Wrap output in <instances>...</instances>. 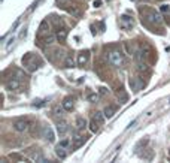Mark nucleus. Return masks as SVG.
<instances>
[{"label":"nucleus","mask_w":170,"mask_h":163,"mask_svg":"<svg viewBox=\"0 0 170 163\" xmlns=\"http://www.w3.org/2000/svg\"><path fill=\"white\" fill-rule=\"evenodd\" d=\"M14 129L17 130V132H27L28 129H30V123L27 121V120H15L14 121Z\"/></svg>","instance_id":"7ed1b4c3"},{"label":"nucleus","mask_w":170,"mask_h":163,"mask_svg":"<svg viewBox=\"0 0 170 163\" xmlns=\"http://www.w3.org/2000/svg\"><path fill=\"white\" fill-rule=\"evenodd\" d=\"M75 66V60H73V55H67L66 60H64V68H73Z\"/></svg>","instance_id":"dca6fc26"},{"label":"nucleus","mask_w":170,"mask_h":163,"mask_svg":"<svg viewBox=\"0 0 170 163\" xmlns=\"http://www.w3.org/2000/svg\"><path fill=\"white\" fill-rule=\"evenodd\" d=\"M161 11H164V12H166V11L170 12V6H169V5H163V6H161Z\"/></svg>","instance_id":"a878e982"},{"label":"nucleus","mask_w":170,"mask_h":163,"mask_svg":"<svg viewBox=\"0 0 170 163\" xmlns=\"http://www.w3.org/2000/svg\"><path fill=\"white\" fill-rule=\"evenodd\" d=\"M54 39H57V38H54V36H49V38H46V39H45V43H46V45H49V43H52V42H54Z\"/></svg>","instance_id":"4be33fe9"},{"label":"nucleus","mask_w":170,"mask_h":163,"mask_svg":"<svg viewBox=\"0 0 170 163\" xmlns=\"http://www.w3.org/2000/svg\"><path fill=\"white\" fill-rule=\"evenodd\" d=\"M67 130H69L67 121H58V123H57V132H58V135H60V136L66 135V133H67Z\"/></svg>","instance_id":"39448f33"},{"label":"nucleus","mask_w":170,"mask_h":163,"mask_svg":"<svg viewBox=\"0 0 170 163\" xmlns=\"http://www.w3.org/2000/svg\"><path fill=\"white\" fill-rule=\"evenodd\" d=\"M63 109H64V108H55V115H61Z\"/></svg>","instance_id":"393cba45"},{"label":"nucleus","mask_w":170,"mask_h":163,"mask_svg":"<svg viewBox=\"0 0 170 163\" xmlns=\"http://www.w3.org/2000/svg\"><path fill=\"white\" fill-rule=\"evenodd\" d=\"M20 85H21V82L18 81V79H9V81L6 82V90H17V89H20Z\"/></svg>","instance_id":"0eeeda50"},{"label":"nucleus","mask_w":170,"mask_h":163,"mask_svg":"<svg viewBox=\"0 0 170 163\" xmlns=\"http://www.w3.org/2000/svg\"><path fill=\"white\" fill-rule=\"evenodd\" d=\"M55 38H57V41L64 42L66 41V38H67V30H64V28H58V30H57V34H55Z\"/></svg>","instance_id":"9d476101"},{"label":"nucleus","mask_w":170,"mask_h":163,"mask_svg":"<svg viewBox=\"0 0 170 163\" xmlns=\"http://www.w3.org/2000/svg\"><path fill=\"white\" fill-rule=\"evenodd\" d=\"M109 63L115 68H121L124 63V55L121 51H112L109 54Z\"/></svg>","instance_id":"f257e3e1"},{"label":"nucleus","mask_w":170,"mask_h":163,"mask_svg":"<svg viewBox=\"0 0 170 163\" xmlns=\"http://www.w3.org/2000/svg\"><path fill=\"white\" fill-rule=\"evenodd\" d=\"M130 87L134 90V91L139 90V85H137V82H136V78H131V79H130Z\"/></svg>","instance_id":"412c9836"},{"label":"nucleus","mask_w":170,"mask_h":163,"mask_svg":"<svg viewBox=\"0 0 170 163\" xmlns=\"http://www.w3.org/2000/svg\"><path fill=\"white\" fill-rule=\"evenodd\" d=\"M87 126H88V123H87V120L84 117H78L76 118V129L78 130H85Z\"/></svg>","instance_id":"6e6552de"},{"label":"nucleus","mask_w":170,"mask_h":163,"mask_svg":"<svg viewBox=\"0 0 170 163\" xmlns=\"http://www.w3.org/2000/svg\"><path fill=\"white\" fill-rule=\"evenodd\" d=\"M55 153H57V156L60 157V159H66V156H67V153L64 151V147H57V150H55Z\"/></svg>","instance_id":"a211bd4d"},{"label":"nucleus","mask_w":170,"mask_h":163,"mask_svg":"<svg viewBox=\"0 0 170 163\" xmlns=\"http://www.w3.org/2000/svg\"><path fill=\"white\" fill-rule=\"evenodd\" d=\"M88 126H90V130H91L93 133H95V132H99V126H100V123L97 121L95 118H93V120L90 121Z\"/></svg>","instance_id":"2eb2a0df"},{"label":"nucleus","mask_w":170,"mask_h":163,"mask_svg":"<svg viewBox=\"0 0 170 163\" xmlns=\"http://www.w3.org/2000/svg\"><path fill=\"white\" fill-rule=\"evenodd\" d=\"M145 18L149 21V23H152V24H157V26H160V24L163 23L161 15L157 14L155 11H152V9H146V11H145Z\"/></svg>","instance_id":"f03ea898"},{"label":"nucleus","mask_w":170,"mask_h":163,"mask_svg":"<svg viewBox=\"0 0 170 163\" xmlns=\"http://www.w3.org/2000/svg\"><path fill=\"white\" fill-rule=\"evenodd\" d=\"M116 112V106H112V105H109L104 108V115L106 118H110V117H114V114Z\"/></svg>","instance_id":"ddd939ff"},{"label":"nucleus","mask_w":170,"mask_h":163,"mask_svg":"<svg viewBox=\"0 0 170 163\" xmlns=\"http://www.w3.org/2000/svg\"><path fill=\"white\" fill-rule=\"evenodd\" d=\"M69 139H63L61 142H60V147H69Z\"/></svg>","instance_id":"b1692460"},{"label":"nucleus","mask_w":170,"mask_h":163,"mask_svg":"<svg viewBox=\"0 0 170 163\" xmlns=\"http://www.w3.org/2000/svg\"><path fill=\"white\" fill-rule=\"evenodd\" d=\"M88 99H90V100H97V94H91V96H88Z\"/></svg>","instance_id":"bb28decb"},{"label":"nucleus","mask_w":170,"mask_h":163,"mask_svg":"<svg viewBox=\"0 0 170 163\" xmlns=\"http://www.w3.org/2000/svg\"><path fill=\"white\" fill-rule=\"evenodd\" d=\"M63 108L66 109V111H72L73 109V100L70 97H66L64 102H63Z\"/></svg>","instance_id":"4468645a"},{"label":"nucleus","mask_w":170,"mask_h":163,"mask_svg":"<svg viewBox=\"0 0 170 163\" xmlns=\"http://www.w3.org/2000/svg\"><path fill=\"white\" fill-rule=\"evenodd\" d=\"M119 26H121V28H124V30H130V28H133L134 23H133V20H131L130 17L123 15V17H121V20H119Z\"/></svg>","instance_id":"20e7f679"},{"label":"nucleus","mask_w":170,"mask_h":163,"mask_svg":"<svg viewBox=\"0 0 170 163\" xmlns=\"http://www.w3.org/2000/svg\"><path fill=\"white\" fill-rule=\"evenodd\" d=\"M32 160H34V162H39V163H45V162H46L45 156L42 154L41 151H36V153H33V154H32Z\"/></svg>","instance_id":"9b49d317"},{"label":"nucleus","mask_w":170,"mask_h":163,"mask_svg":"<svg viewBox=\"0 0 170 163\" xmlns=\"http://www.w3.org/2000/svg\"><path fill=\"white\" fill-rule=\"evenodd\" d=\"M137 69H139V70H140V72H146V70H148V68H146V64H143V63H140V64H139V66H137Z\"/></svg>","instance_id":"5701e85b"},{"label":"nucleus","mask_w":170,"mask_h":163,"mask_svg":"<svg viewBox=\"0 0 170 163\" xmlns=\"http://www.w3.org/2000/svg\"><path fill=\"white\" fill-rule=\"evenodd\" d=\"M104 117H106V115H104V112H99V111H97V112L94 114V118L99 123H100V124H103V121H104Z\"/></svg>","instance_id":"6ab92c4d"},{"label":"nucleus","mask_w":170,"mask_h":163,"mask_svg":"<svg viewBox=\"0 0 170 163\" xmlns=\"http://www.w3.org/2000/svg\"><path fill=\"white\" fill-rule=\"evenodd\" d=\"M9 159L14 160V162H27V159L22 156V154H20V153H11V154H9Z\"/></svg>","instance_id":"f8f14e48"},{"label":"nucleus","mask_w":170,"mask_h":163,"mask_svg":"<svg viewBox=\"0 0 170 163\" xmlns=\"http://www.w3.org/2000/svg\"><path fill=\"white\" fill-rule=\"evenodd\" d=\"M87 61H88V51L79 53V55H78V66H84Z\"/></svg>","instance_id":"1a4fd4ad"},{"label":"nucleus","mask_w":170,"mask_h":163,"mask_svg":"<svg viewBox=\"0 0 170 163\" xmlns=\"http://www.w3.org/2000/svg\"><path fill=\"white\" fill-rule=\"evenodd\" d=\"M104 93H106V89H104V87H102V89H100V94H104Z\"/></svg>","instance_id":"cd10ccee"},{"label":"nucleus","mask_w":170,"mask_h":163,"mask_svg":"<svg viewBox=\"0 0 170 163\" xmlns=\"http://www.w3.org/2000/svg\"><path fill=\"white\" fill-rule=\"evenodd\" d=\"M85 141H87L85 136H79L78 135V132H76V136L73 138V148L76 150V148H79V147H82V145L85 144Z\"/></svg>","instance_id":"423d86ee"},{"label":"nucleus","mask_w":170,"mask_h":163,"mask_svg":"<svg viewBox=\"0 0 170 163\" xmlns=\"http://www.w3.org/2000/svg\"><path fill=\"white\" fill-rule=\"evenodd\" d=\"M43 132H45V136H46L48 141H49V142H54V133H52V130L49 129V127H45Z\"/></svg>","instance_id":"f3484780"},{"label":"nucleus","mask_w":170,"mask_h":163,"mask_svg":"<svg viewBox=\"0 0 170 163\" xmlns=\"http://www.w3.org/2000/svg\"><path fill=\"white\" fill-rule=\"evenodd\" d=\"M118 99H119V102L125 103V102H127V99H129V96L125 94L124 91H121V93H118Z\"/></svg>","instance_id":"aec40b11"}]
</instances>
